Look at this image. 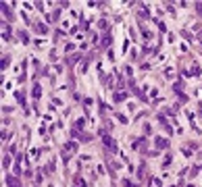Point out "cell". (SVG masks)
Returning a JSON list of instances; mask_svg holds the SVG:
<instances>
[{"label":"cell","mask_w":202,"mask_h":187,"mask_svg":"<svg viewBox=\"0 0 202 187\" xmlns=\"http://www.w3.org/2000/svg\"><path fill=\"white\" fill-rule=\"evenodd\" d=\"M156 144H158V148H165V146H167V139H158Z\"/></svg>","instance_id":"6da1fadb"}]
</instances>
